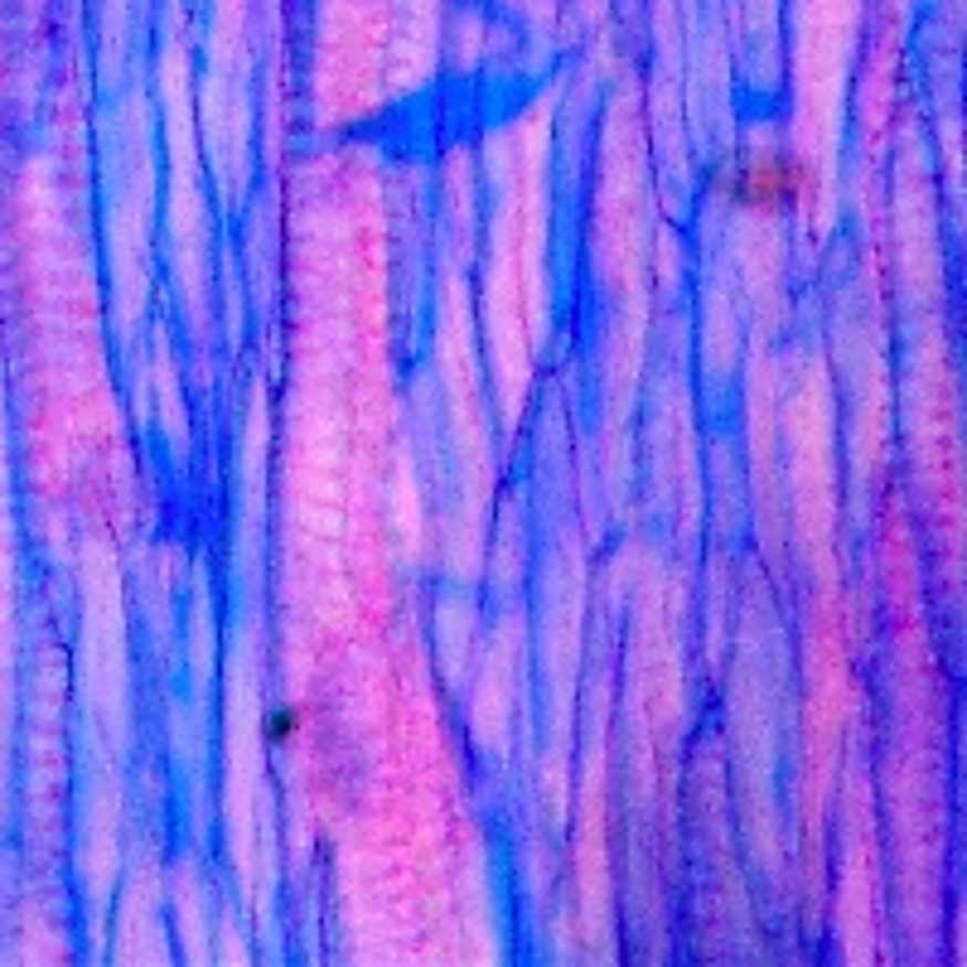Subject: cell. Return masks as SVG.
<instances>
[{
    "label": "cell",
    "mask_w": 967,
    "mask_h": 967,
    "mask_svg": "<svg viewBox=\"0 0 967 967\" xmlns=\"http://www.w3.org/2000/svg\"><path fill=\"white\" fill-rule=\"evenodd\" d=\"M808 189H813V165L779 146L730 155L716 175V194L745 214H789L793 204L808 199Z\"/></svg>",
    "instance_id": "1"
},
{
    "label": "cell",
    "mask_w": 967,
    "mask_h": 967,
    "mask_svg": "<svg viewBox=\"0 0 967 967\" xmlns=\"http://www.w3.org/2000/svg\"><path fill=\"white\" fill-rule=\"evenodd\" d=\"M300 726H305V711H300V707H277V711L267 716V726H261V730H267L271 745H285V740L300 736Z\"/></svg>",
    "instance_id": "2"
}]
</instances>
